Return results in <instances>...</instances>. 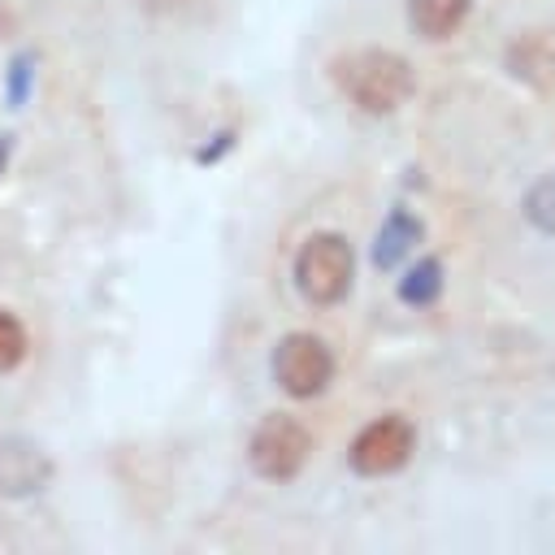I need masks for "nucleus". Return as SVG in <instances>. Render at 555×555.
I'll list each match as a JSON object with an SVG mask.
<instances>
[{
	"label": "nucleus",
	"mask_w": 555,
	"mask_h": 555,
	"mask_svg": "<svg viewBox=\"0 0 555 555\" xmlns=\"http://www.w3.org/2000/svg\"><path fill=\"white\" fill-rule=\"evenodd\" d=\"M412 451H416V429L403 416H377L356 434L347 460L360 477H390L412 460Z\"/></svg>",
	"instance_id": "nucleus-5"
},
{
	"label": "nucleus",
	"mask_w": 555,
	"mask_h": 555,
	"mask_svg": "<svg viewBox=\"0 0 555 555\" xmlns=\"http://www.w3.org/2000/svg\"><path fill=\"white\" fill-rule=\"evenodd\" d=\"M421 238V221L412 217V212H403V208H395L390 217H386V225L377 230V247H373V260H377V269H390V264H399L408 251H412V243Z\"/></svg>",
	"instance_id": "nucleus-8"
},
{
	"label": "nucleus",
	"mask_w": 555,
	"mask_h": 555,
	"mask_svg": "<svg viewBox=\"0 0 555 555\" xmlns=\"http://www.w3.org/2000/svg\"><path fill=\"white\" fill-rule=\"evenodd\" d=\"M351 273H356V256L351 243L334 230H321L312 238H304L299 256H295V286L308 304L330 308L351 291Z\"/></svg>",
	"instance_id": "nucleus-2"
},
{
	"label": "nucleus",
	"mask_w": 555,
	"mask_h": 555,
	"mask_svg": "<svg viewBox=\"0 0 555 555\" xmlns=\"http://www.w3.org/2000/svg\"><path fill=\"white\" fill-rule=\"evenodd\" d=\"M143 9H152V13H169V9H182L186 0H139Z\"/></svg>",
	"instance_id": "nucleus-13"
},
{
	"label": "nucleus",
	"mask_w": 555,
	"mask_h": 555,
	"mask_svg": "<svg viewBox=\"0 0 555 555\" xmlns=\"http://www.w3.org/2000/svg\"><path fill=\"white\" fill-rule=\"evenodd\" d=\"M334 377V356L317 334H286L273 347V382L291 395V399H312L330 386Z\"/></svg>",
	"instance_id": "nucleus-4"
},
{
	"label": "nucleus",
	"mask_w": 555,
	"mask_h": 555,
	"mask_svg": "<svg viewBox=\"0 0 555 555\" xmlns=\"http://www.w3.org/2000/svg\"><path fill=\"white\" fill-rule=\"evenodd\" d=\"M4 156H9V139H0V165H4Z\"/></svg>",
	"instance_id": "nucleus-14"
},
{
	"label": "nucleus",
	"mask_w": 555,
	"mask_h": 555,
	"mask_svg": "<svg viewBox=\"0 0 555 555\" xmlns=\"http://www.w3.org/2000/svg\"><path fill=\"white\" fill-rule=\"evenodd\" d=\"M26 87H30V56H17V65H13V82H9V100L22 104V100H26Z\"/></svg>",
	"instance_id": "nucleus-12"
},
{
	"label": "nucleus",
	"mask_w": 555,
	"mask_h": 555,
	"mask_svg": "<svg viewBox=\"0 0 555 555\" xmlns=\"http://www.w3.org/2000/svg\"><path fill=\"white\" fill-rule=\"evenodd\" d=\"M525 217L542 230V234H555V173L538 178L525 195Z\"/></svg>",
	"instance_id": "nucleus-10"
},
{
	"label": "nucleus",
	"mask_w": 555,
	"mask_h": 555,
	"mask_svg": "<svg viewBox=\"0 0 555 555\" xmlns=\"http://www.w3.org/2000/svg\"><path fill=\"white\" fill-rule=\"evenodd\" d=\"M334 82L338 91L360 108V113H395L399 104H408L416 78H412V65L399 56V52H386V48H360V52H347L334 61Z\"/></svg>",
	"instance_id": "nucleus-1"
},
{
	"label": "nucleus",
	"mask_w": 555,
	"mask_h": 555,
	"mask_svg": "<svg viewBox=\"0 0 555 555\" xmlns=\"http://www.w3.org/2000/svg\"><path fill=\"white\" fill-rule=\"evenodd\" d=\"M438 291H442V264H438V260L412 264L408 278L399 282V299H403V304H416V308H421V304H434Z\"/></svg>",
	"instance_id": "nucleus-9"
},
{
	"label": "nucleus",
	"mask_w": 555,
	"mask_h": 555,
	"mask_svg": "<svg viewBox=\"0 0 555 555\" xmlns=\"http://www.w3.org/2000/svg\"><path fill=\"white\" fill-rule=\"evenodd\" d=\"M48 473H52V464L35 442H26V438L0 442V494H30L48 481Z\"/></svg>",
	"instance_id": "nucleus-6"
},
{
	"label": "nucleus",
	"mask_w": 555,
	"mask_h": 555,
	"mask_svg": "<svg viewBox=\"0 0 555 555\" xmlns=\"http://www.w3.org/2000/svg\"><path fill=\"white\" fill-rule=\"evenodd\" d=\"M22 356H26V330H22V321L13 312L0 308V373L17 369Z\"/></svg>",
	"instance_id": "nucleus-11"
},
{
	"label": "nucleus",
	"mask_w": 555,
	"mask_h": 555,
	"mask_svg": "<svg viewBox=\"0 0 555 555\" xmlns=\"http://www.w3.org/2000/svg\"><path fill=\"white\" fill-rule=\"evenodd\" d=\"M468 17V0H408V22L425 39H451Z\"/></svg>",
	"instance_id": "nucleus-7"
},
{
	"label": "nucleus",
	"mask_w": 555,
	"mask_h": 555,
	"mask_svg": "<svg viewBox=\"0 0 555 555\" xmlns=\"http://www.w3.org/2000/svg\"><path fill=\"white\" fill-rule=\"evenodd\" d=\"M308 451H312V438L308 429L295 421V416H264L256 429H251V442H247V464L251 473H260L264 481H291L304 464H308Z\"/></svg>",
	"instance_id": "nucleus-3"
}]
</instances>
